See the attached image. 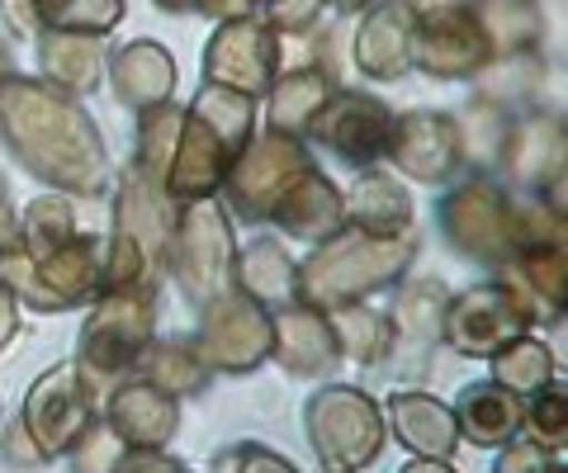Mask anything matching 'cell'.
Here are the masks:
<instances>
[{
    "mask_svg": "<svg viewBox=\"0 0 568 473\" xmlns=\"http://www.w3.org/2000/svg\"><path fill=\"white\" fill-rule=\"evenodd\" d=\"M313 441L332 460V469H351V464L375 460V450H379V422H375V408H369V398L346 393V389L323 393V398L313 402Z\"/></svg>",
    "mask_w": 568,
    "mask_h": 473,
    "instance_id": "obj_1",
    "label": "cell"
},
{
    "mask_svg": "<svg viewBox=\"0 0 568 473\" xmlns=\"http://www.w3.org/2000/svg\"><path fill=\"white\" fill-rule=\"evenodd\" d=\"M507 289H478L469 299H459L455 318H450V337L465 356H493L497 346L511 341V331L521 322V308H511Z\"/></svg>",
    "mask_w": 568,
    "mask_h": 473,
    "instance_id": "obj_2",
    "label": "cell"
},
{
    "mask_svg": "<svg viewBox=\"0 0 568 473\" xmlns=\"http://www.w3.org/2000/svg\"><path fill=\"white\" fill-rule=\"evenodd\" d=\"M394 417H398L403 445H413L417 454H432V460H446L450 454L455 426L446 408H436L432 398H394Z\"/></svg>",
    "mask_w": 568,
    "mask_h": 473,
    "instance_id": "obj_3",
    "label": "cell"
},
{
    "mask_svg": "<svg viewBox=\"0 0 568 473\" xmlns=\"http://www.w3.org/2000/svg\"><path fill=\"white\" fill-rule=\"evenodd\" d=\"M114 426L133 441H166L175 431V402H166L156 389L138 383V389H123L114 402Z\"/></svg>",
    "mask_w": 568,
    "mask_h": 473,
    "instance_id": "obj_4",
    "label": "cell"
},
{
    "mask_svg": "<svg viewBox=\"0 0 568 473\" xmlns=\"http://www.w3.org/2000/svg\"><path fill=\"white\" fill-rule=\"evenodd\" d=\"M459 412H478V422L474 417L465 422V431L474 435V441H503V435H511L521 422L517 398H507L497 389H469L465 398H459Z\"/></svg>",
    "mask_w": 568,
    "mask_h": 473,
    "instance_id": "obj_5",
    "label": "cell"
},
{
    "mask_svg": "<svg viewBox=\"0 0 568 473\" xmlns=\"http://www.w3.org/2000/svg\"><path fill=\"white\" fill-rule=\"evenodd\" d=\"M355 218L365 223V237H394L407 227V199L388 181H365L355 195Z\"/></svg>",
    "mask_w": 568,
    "mask_h": 473,
    "instance_id": "obj_6",
    "label": "cell"
},
{
    "mask_svg": "<svg viewBox=\"0 0 568 473\" xmlns=\"http://www.w3.org/2000/svg\"><path fill=\"white\" fill-rule=\"evenodd\" d=\"M246 289L256 294V299H280L284 289H290V260L280 256L275 241H256L252 251H246Z\"/></svg>",
    "mask_w": 568,
    "mask_h": 473,
    "instance_id": "obj_7",
    "label": "cell"
},
{
    "mask_svg": "<svg viewBox=\"0 0 568 473\" xmlns=\"http://www.w3.org/2000/svg\"><path fill=\"white\" fill-rule=\"evenodd\" d=\"M497 379L507 389H536V383L549 379V356L536 341H511V356L497 360Z\"/></svg>",
    "mask_w": 568,
    "mask_h": 473,
    "instance_id": "obj_8",
    "label": "cell"
},
{
    "mask_svg": "<svg viewBox=\"0 0 568 473\" xmlns=\"http://www.w3.org/2000/svg\"><path fill=\"white\" fill-rule=\"evenodd\" d=\"M536 431L540 435H555V441H564V398H545L536 408Z\"/></svg>",
    "mask_w": 568,
    "mask_h": 473,
    "instance_id": "obj_9",
    "label": "cell"
},
{
    "mask_svg": "<svg viewBox=\"0 0 568 473\" xmlns=\"http://www.w3.org/2000/svg\"><path fill=\"white\" fill-rule=\"evenodd\" d=\"M497 473H549V460L540 450H507V460H503V469Z\"/></svg>",
    "mask_w": 568,
    "mask_h": 473,
    "instance_id": "obj_10",
    "label": "cell"
},
{
    "mask_svg": "<svg viewBox=\"0 0 568 473\" xmlns=\"http://www.w3.org/2000/svg\"><path fill=\"white\" fill-rule=\"evenodd\" d=\"M10 331H14V299H10L6 289H0V350H6Z\"/></svg>",
    "mask_w": 568,
    "mask_h": 473,
    "instance_id": "obj_11",
    "label": "cell"
},
{
    "mask_svg": "<svg viewBox=\"0 0 568 473\" xmlns=\"http://www.w3.org/2000/svg\"><path fill=\"white\" fill-rule=\"evenodd\" d=\"M407 473H450V469H446V464H436V460H422V464H413Z\"/></svg>",
    "mask_w": 568,
    "mask_h": 473,
    "instance_id": "obj_12",
    "label": "cell"
}]
</instances>
